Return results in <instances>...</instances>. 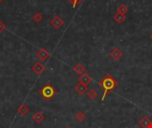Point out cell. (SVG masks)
Listing matches in <instances>:
<instances>
[{
    "mask_svg": "<svg viewBox=\"0 0 152 128\" xmlns=\"http://www.w3.org/2000/svg\"><path fill=\"white\" fill-rule=\"evenodd\" d=\"M36 56H37V58L40 61H45L46 60L49 59V57H50V53H49V51H48L46 48L42 47V48H40V49L37 52Z\"/></svg>",
    "mask_w": 152,
    "mask_h": 128,
    "instance_id": "5",
    "label": "cell"
},
{
    "mask_svg": "<svg viewBox=\"0 0 152 128\" xmlns=\"http://www.w3.org/2000/svg\"><path fill=\"white\" fill-rule=\"evenodd\" d=\"M86 95L89 99L91 100H94L97 98L98 96V92L95 90V89H90L87 93H86Z\"/></svg>",
    "mask_w": 152,
    "mask_h": 128,
    "instance_id": "15",
    "label": "cell"
},
{
    "mask_svg": "<svg viewBox=\"0 0 152 128\" xmlns=\"http://www.w3.org/2000/svg\"><path fill=\"white\" fill-rule=\"evenodd\" d=\"M128 12V7L125 4H120L118 7V12L122 13V14H126Z\"/></svg>",
    "mask_w": 152,
    "mask_h": 128,
    "instance_id": "16",
    "label": "cell"
},
{
    "mask_svg": "<svg viewBox=\"0 0 152 128\" xmlns=\"http://www.w3.org/2000/svg\"><path fill=\"white\" fill-rule=\"evenodd\" d=\"M50 24L55 29H61L63 25H64V20L58 15L54 16L51 20H50Z\"/></svg>",
    "mask_w": 152,
    "mask_h": 128,
    "instance_id": "7",
    "label": "cell"
},
{
    "mask_svg": "<svg viewBox=\"0 0 152 128\" xmlns=\"http://www.w3.org/2000/svg\"><path fill=\"white\" fill-rule=\"evenodd\" d=\"M150 38H151V39L152 40V34H151V36H150Z\"/></svg>",
    "mask_w": 152,
    "mask_h": 128,
    "instance_id": "20",
    "label": "cell"
},
{
    "mask_svg": "<svg viewBox=\"0 0 152 128\" xmlns=\"http://www.w3.org/2000/svg\"><path fill=\"white\" fill-rule=\"evenodd\" d=\"M28 111H29V108H28V106L27 104H25V103L20 104V105L17 108V112H18V114L20 115V116H26V115L28 113Z\"/></svg>",
    "mask_w": 152,
    "mask_h": 128,
    "instance_id": "11",
    "label": "cell"
},
{
    "mask_svg": "<svg viewBox=\"0 0 152 128\" xmlns=\"http://www.w3.org/2000/svg\"><path fill=\"white\" fill-rule=\"evenodd\" d=\"M32 20H33V21L36 22V23L41 22L42 20H43V14H42V12H34L33 15H32Z\"/></svg>",
    "mask_w": 152,
    "mask_h": 128,
    "instance_id": "14",
    "label": "cell"
},
{
    "mask_svg": "<svg viewBox=\"0 0 152 128\" xmlns=\"http://www.w3.org/2000/svg\"><path fill=\"white\" fill-rule=\"evenodd\" d=\"M138 124L142 128H152V121L147 116H143L139 120Z\"/></svg>",
    "mask_w": 152,
    "mask_h": 128,
    "instance_id": "10",
    "label": "cell"
},
{
    "mask_svg": "<svg viewBox=\"0 0 152 128\" xmlns=\"http://www.w3.org/2000/svg\"><path fill=\"white\" fill-rule=\"evenodd\" d=\"M40 95L45 100H51L57 94V90L54 88V86L52 84L46 83L39 90Z\"/></svg>",
    "mask_w": 152,
    "mask_h": 128,
    "instance_id": "2",
    "label": "cell"
},
{
    "mask_svg": "<svg viewBox=\"0 0 152 128\" xmlns=\"http://www.w3.org/2000/svg\"><path fill=\"white\" fill-rule=\"evenodd\" d=\"M71 4H72V7H76L77 4H81L84 0H68Z\"/></svg>",
    "mask_w": 152,
    "mask_h": 128,
    "instance_id": "18",
    "label": "cell"
},
{
    "mask_svg": "<svg viewBox=\"0 0 152 128\" xmlns=\"http://www.w3.org/2000/svg\"><path fill=\"white\" fill-rule=\"evenodd\" d=\"M98 86L103 91V94L102 95V101L103 102L106 96L115 91V89L118 86V82L110 74H108L102 78V80L98 83Z\"/></svg>",
    "mask_w": 152,
    "mask_h": 128,
    "instance_id": "1",
    "label": "cell"
},
{
    "mask_svg": "<svg viewBox=\"0 0 152 128\" xmlns=\"http://www.w3.org/2000/svg\"><path fill=\"white\" fill-rule=\"evenodd\" d=\"M5 28H6V26H5L4 22L3 20H0V33H1V32H3V31L5 29Z\"/></svg>",
    "mask_w": 152,
    "mask_h": 128,
    "instance_id": "19",
    "label": "cell"
},
{
    "mask_svg": "<svg viewBox=\"0 0 152 128\" xmlns=\"http://www.w3.org/2000/svg\"><path fill=\"white\" fill-rule=\"evenodd\" d=\"M75 118H76V119H77L78 122H83V121L86 119V115H85L84 112L79 111V112H77V113L76 114Z\"/></svg>",
    "mask_w": 152,
    "mask_h": 128,
    "instance_id": "17",
    "label": "cell"
},
{
    "mask_svg": "<svg viewBox=\"0 0 152 128\" xmlns=\"http://www.w3.org/2000/svg\"><path fill=\"white\" fill-rule=\"evenodd\" d=\"M46 68L45 66L42 63V61H36L32 67H31V71L35 74V75H37V76H40L42 75L45 71Z\"/></svg>",
    "mask_w": 152,
    "mask_h": 128,
    "instance_id": "4",
    "label": "cell"
},
{
    "mask_svg": "<svg viewBox=\"0 0 152 128\" xmlns=\"http://www.w3.org/2000/svg\"><path fill=\"white\" fill-rule=\"evenodd\" d=\"M110 57L111 60H113L114 61H119L122 60L124 53L122 52V50L118 47H114L110 52Z\"/></svg>",
    "mask_w": 152,
    "mask_h": 128,
    "instance_id": "3",
    "label": "cell"
},
{
    "mask_svg": "<svg viewBox=\"0 0 152 128\" xmlns=\"http://www.w3.org/2000/svg\"><path fill=\"white\" fill-rule=\"evenodd\" d=\"M73 71H74L77 75L81 76L83 73L86 72V68H85V66H84L82 63L77 62V63L75 65V67L73 68Z\"/></svg>",
    "mask_w": 152,
    "mask_h": 128,
    "instance_id": "12",
    "label": "cell"
},
{
    "mask_svg": "<svg viewBox=\"0 0 152 128\" xmlns=\"http://www.w3.org/2000/svg\"><path fill=\"white\" fill-rule=\"evenodd\" d=\"M45 119V115L42 111H36L32 116H31V120L34 121L37 124L42 123Z\"/></svg>",
    "mask_w": 152,
    "mask_h": 128,
    "instance_id": "9",
    "label": "cell"
},
{
    "mask_svg": "<svg viewBox=\"0 0 152 128\" xmlns=\"http://www.w3.org/2000/svg\"><path fill=\"white\" fill-rule=\"evenodd\" d=\"M3 1H4V0H0V4H1V3H2Z\"/></svg>",
    "mask_w": 152,
    "mask_h": 128,
    "instance_id": "21",
    "label": "cell"
},
{
    "mask_svg": "<svg viewBox=\"0 0 152 128\" xmlns=\"http://www.w3.org/2000/svg\"><path fill=\"white\" fill-rule=\"evenodd\" d=\"M74 90L76 91V93L78 95L83 96L84 94H86L87 93V91H88V86H86V85L81 84V83H77V85L75 86Z\"/></svg>",
    "mask_w": 152,
    "mask_h": 128,
    "instance_id": "8",
    "label": "cell"
},
{
    "mask_svg": "<svg viewBox=\"0 0 152 128\" xmlns=\"http://www.w3.org/2000/svg\"><path fill=\"white\" fill-rule=\"evenodd\" d=\"M77 82L78 83H81V84H84L86 86H88L89 84H91L93 82V78L91 77V75L88 73V72H85L83 73L78 78H77Z\"/></svg>",
    "mask_w": 152,
    "mask_h": 128,
    "instance_id": "6",
    "label": "cell"
},
{
    "mask_svg": "<svg viewBox=\"0 0 152 128\" xmlns=\"http://www.w3.org/2000/svg\"><path fill=\"white\" fill-rule=\"evenodd\" d=\"M65 128H71V127H66Z\"/></svg>",
    "mask_w": 152,
    "mask_h": 128,
    "instance_id": "22",
    "label": "cell"
},
{
    "mask_svg": "<svg viewBox=\"0 0 152 128\" xmlns=\"http://www.w3.org/2000/svg\"><path fill=\"white\" fill-rule=\"evenodd\" d=\"M113 20L116 23L118 24H122L125 20H126V15L122 14V13H119V12H116L114 15H113Z\"/></svg>",
    "mask_w": 152,
    "mask_h": 128,
    "instance_id": "13",
    "label": "cell"
}]
</instances>
